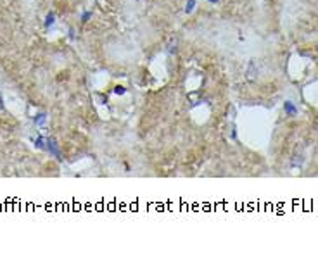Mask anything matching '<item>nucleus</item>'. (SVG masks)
<instances>
[{"instance_id": "1", "label": "nucleus", "mask_w": 318, "mask_h": 257, "mask_svg": "<svg viewBox=\"0 0 318 257\" xmlns=\"http://www.w3.org/2000/svg\"><path fill=\"white\" fill-rule=\"evenodd\" d=\"M45 149L49 150V154H52L56 159H61V152H59V149H57V143H56V140L54 138H45Z\"/></svg>"}, {"instance_id": "9", "label": "nucleus", "mask_w": 318, "mask_h": 257, "mask_svg": "<svg viewBox=\"0 0 318 257\" xmlns=\"http://www.w3.org/2000/svg\"><path fill=\"white\" fill-rule=\"evenodd\" d=\"M208 2H209V4H218L220 0H208Z\"/></svg>"}, {"instance_id": "6", "label": "nucleus", "mask_w": 318, "mask_h": 257, "mask_svg": "<svg viewBox=\"0 0 318 257\" xmlns=\"http://www.w3.org/2000/svg\"><path fill=\"white\" fill-rule=\"evenodd\" d=\"M45 138L47 136H38L37 140H35V147H37V149H45Z\"/></svg>"}, {"instance_id": "5", "label": "nucleus", "mask_w": 318, "mask_h": 257, "mask_svg": "<svg viewBox=\"0 0 318 257\" xmlns=\"http://www.w3.org/2000/svg\"><path fill=\"white\" fill-rule=\"evenodd\" d=\"M45 121H47V116H45V114H38V116H35L33 123L38 124V126H42V124H45Z\"/></svg>"}, {"instance_id": "7", "label": "nucleus", "mask_w": 318, "mask_h": 257, "mask_svg": "<svg viewBox=\"0 0 318 257\" xmlns=\"http://www.w3.org/2000/svg\"><path fill=\"white\" fill-rule=\"evenodd\" d=\"M112 92L116 93V95H125V93H126V88H125V86H121V85H118V86H114V90H112Z\"/></svg>"}, {"instance_id": "8", "label": "nucleus", "mask_w": 318, "mask_h": 257, "mask_svg": "<svg viewBox=\"0 0 318 257\" xmlns=\"http://www.w3.org/2000/svg\"><path fill=\"white\" fill-rule=\"evenodd\" d=\"M90 17H92V12H90V11H85V12L81 14V22H86Z\"/></svg>"}, {"instance_id": "10", "label": "nucleus", "mask_w": 318, "mask_h": 257, "mask_svg": "<svg viewBox=\"0 0 318 257\" xmlns=\"http://www.w3.org/2000/svg\"><path fill=\"white\" fill-rule=\"evenodd\" d=\"M0 109H4V100H2V97H0Z\"/></svg>"}, {"instance_id": "4", "label": "nucleus", "mask_w": 318, "mask_h": 257, "mask_svg": "<svg viewBox=\"0 0 318 257\" xmlns=\"http://www.w3.org/2000/svg\"><path fill=\"white\" fill-rule=\"evenodd\" d=\"M195 4H197V0H187V4H185V14H192L195 9Z\"/></svg>"}, {"instance_id": "2", "label": "nucleus", "mask_w": 318, "mask_h": 257, "mask_svg": "<svg viewBox=\"0 0 318 257\" xmlns=\"http://www.w3.org/2000/svg\"><path fill=\"white\" fill-rule=\"evenodd\" d=\"M284 114L289 116V117H294L297 114V107L292 100H285L284 102Z\"/></svg>"}, {"instance_id": "3", "label": "nucleus", "mask_w": 318, "mask_h": 257, "mask_svg": "<svg viewBox=\"0 0 318 257\" xmlns=\"http://www.w3.org/2000/svg\"><path fill=\"white\" fill-rule=\"evenodd\" d=\"M54 22H56V16H54V12H49V14H47V17H45V28H47V30H49V28H52Z\"/></svg>"}]
</instances>
